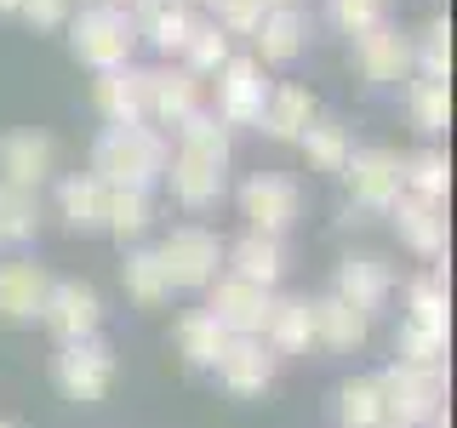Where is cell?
I'll use <instances>...</instances> for the list:
<instances>
[{
  "instance_id": "cell-1",
  "label": "cell",
  "mask_w": 457,
  "mask_h": 428,
  "mask_svg": "<svg viewBox=\"0 0 457 428\" xmlns=\"http://www.w3.org/2000/svg\"><path fill=\"white\" fill-rule=\"evenodd\" d=\"M166 160H171V149L154 126H109L92 143V177L104 189H143L149 194L166 177Z\"/></svg>"
},
{
  "instance_id": "cell-2",
  "label": "cell",
  "mask_w": 457,
  "mask_h": 428,
  "mask_svg": "<svg viewBox=\"0 0 457 428\" xmlns=\"http://www.w3.org/2000/svg\"><path fill=\"white\" fill-rule=\"evenodd\" d=\"M137 46V23L126 6H86L75 23H69V52L80 57L86 69L109 75V69H126Z\"/></svg>"
},
{
  "instance_id": "cell-3",
  "label": "cell",
  "mask_w": 457,
  "mask_h": 428,
  "mask_svg": "<svg viewBox=\"0 0 457 428\" xmlns=\"http://www.w3.org/2000/svg\"><path fill=\"white\" fill-rule=\"evenodd\" d=\"M154 257H161L171 292H206V285L218 280V268H223V240L212 235V228H200V223H183L154 246Z\"/></svg>"
},
{
  "instance_id": "cell-4",
  "label": "cell",
  "mask_w": 457,
  "mask_h": 428,
  "mask_svg": "<svg viewBox=\"0 0 457 428\" xmlns=\"http://www.w3.org/2000/svg\"><path fill=\"white\" fill-rule=\"evenodd\" d=\"M383 406H389V423H411L423 428L446 406V366H411V360H395L383 371Z\"/></svg>"
},
{
  "instance_id": "cell-5",
  "label": "cell",
  "mask_w": 457,
  "mask_h": 428,
  "mask_svg": "<svg viewBox=\"0 0 457 428\" xmlns=\"http://www.w3.org/2000/svg\"><path fill=\"white\" fill-rule=\"evenodd\" d=\"M52 377L57 389L69 399H80V406H92V399H104L114 389V349L104 337H80V342H63L52 360Z\"/></svg>"
},
{
  "instance_id": "cell-6",
  "label": "cell",
  "mask_w": 457,
  "mask_h": 428,
  "mask_svg": "<svg viewBox=\"0 0 457 428\" xmlns=\"http://www.w3.org/2000/svg\"><path fill=\"white\" fill-rule=\"evenodd\" d=\"M303 211V194H297L292 177H275V171H257V177L240 183V218H246L252 235H286Z\"/></svg>"
},
{
  "instance_id": "cell-7",
  "label": "cell",
  "mask_w": 457,
  "mask_h": 428,
  "mask_svg": "<svg viewBox=\"0 0 457 428\" xmlns=\"http://www.w3.org/2000/svg\"><path fill=\"white\" fill-rule=\"evenodd\" d=\"M269 309H275V292H269V285H252L240 275H218V280H212V309L206 314L223 325L228 337H263Z\"/></svg>"
},
{
  "instance_id": "cell-8",
  "label": "cell",
  "mask_w": 457,
  "mask_h": 428,
  "mask_svg": "<svg viewBox=\"0 0 457 428\" xmlns=\"http://www.w3.org/2000/svg\"><path fill=\"white\" fill-rule=\"evenodd\" d=\"M337 177H349V206L361 211H389L400 194H406V183H400V154L395 149H354L349 166L337 171Z\"/></svg>"
},
{
  "instance_id": "cell-9",
  "label": "cell",
  "mask_w": 457,
  "mask_h": 428,
  "mask_svg": "<svg viewBox=\"0 0 457 428\" xmlns=\"http://www.w3.org/2000/svg\"><path fill=\"white\" fill-rule=\"evenodd\" d=\"M40 320H46V332H52L57 342L97 337V325H104V297H97L86 280H52Z\"/></svg>"
},
{
  "instance_id": "cell-10",
  "label": "cell",
  "mask_w": 457,
  "mask_h": 428,
  "mask_svg": "<svg viewBox=\"0 0 457 428\" xmlns=\"http://www.w3.org/2000/svg\"><path fill=\"white\" fill-rule=\"evenodd\" d=\"M263 97H269V80H263V63L257 57H228L218 69V120L223 126H257L263 114Z\"/></svg>"
},
{
  "instance_id": "cell-11",
  "label": "cell",
  "mask_w": 457,
  "mask_h": 428,
  "mask_svg": "<svg viewBox=\"0 0 457 428\" xmlns=\"http://www.w3.org/2000/svg\"><path fill=\"white\" fill-rule=\"evenodd\" d=\"M92 103L109 126H149V69H109L92 86Z\"/></svg>"
},
{
  "instance_id": "cell-12",
  "label": "cell",
  "mask_w": 457,
  "mask_h": 428,
  "mask_svg": "<svg viewBox=\"0 0 457 428\" xmlns=\"http://www.w3.org/2000/svg\"><path fill=\"white\" fill-rule=\"evenodd\" d=\"M354 69H361L371 86L406 80L411 75V35H400V29H389V23L354 35Z\"/></svg>"
},
{
  "instance_id": "cell-13",
  "label": "cell",
  "mask_w": 457,
  "mask_h": 428,
  "mask_svg": "<svg viewBox=\"0 0 457 428\" xmlns=\"http://www.w3.org/2000/svg\"><path fill=\"white\" fill-rule=\"evenodd\" d=\"M57 171V143L46 132H6L0 137V183H18V189H35Z\"/></svg>"
},
{
  "instance_id": "cell-14",
  "label": "cell",
  "mask_w": 457,
  "mask_h": 428,
  "mask_svg": "<svg viewBox=\"0 0 457 428\" xmlns=\"http://www.w3.org/2000/svg\"><path fill=\"white\" fill-rule=\"evenodd\" d=\"M389 292H395V268L383 263L378 251H349V257L337 263V292H332V297H343L349 309L371 314V309L389 303Z\"/></svg>"
},
{
  "instance_id": "cell-15",
  "label": "cell",
  "mask_w": 457,
  "mask_h": 428,
  "mask_svg": "<svg viewBox=\"0 0 457 428\" xmlns=\"http://www.w3.org/2000/svg\"><path fill=\"white\" fill-rule=\"evenodd\" d=\"M212 371H218V383H223L228 394L252 399V394H263V389H269V377H275V354H269V342H263V337H228L223 360L212 366Z\"/></svg>"
},
{
  "instance_id": "cell-16",
  "label": "cell",
  "mask_w": 457,
  "mask_h": 428,
  "mask_svg": "<svg viewBox=\"0 0 457 428\" xmlns=\"http://www.w3.org/2000/svg\"><path fill=\"white\" fill-rule=\"evenodd\" d=\"M200 109V75H189L183 63L149 69V120L154 126H183Z\"/></svg>"
},
{
  "instance_id": "cell-17",
  "label": "cell",
  "mask_w": 457,
  "mask_h": 428,
  "mask_svg": "<svg viewBox=\"0 0 457 428\" xmlns=\"http://www.w3.org/2000/svg\"><path fill=\"white\" fill-rule=\"evenodd\" d=\"M46 292H52V275L40 263H0V320H40L46 309Z\"/></svg>"
},
{
  "instance_id": "cell-18",
  "label": "cell",
  "mask_w": 457,
  "mask_h": 428,
  "mask_svg": "<svg viewBox=\"0 0 457 428\" xmlns=\"http://www.w3.org/2000/svg\"><path fill=\"white\" fill-rule=\"evenodd\" d=\"M395 228L418 257H446V211L440 200H418V194H400L395 200Z\"/></svg>"
},
{
  "instance_id": "cell-19",
  "label": "cell",
  "mask_w": 457,
  "mask_h": 428,
  "mask_svg": "<svg viewBox=\"0 0 457 428\" xmlns=\"http://www.w3.org/2000/svg\"><path fill=\"white\" fill-rule=\"evenodd\" d=\"M314 120H320V114H314V97L303 86H269L263 114H257V132H269L275 143H297Z\"/></svg>"
},
{
  "instance_id": "cell-20",
  "label": "cell",
  "mask_w": 457,
  "mask_h": 428,
  "mask_svg": "<svg viewBox=\"0 0 457 428\" xmlns=\"http://www.w3.org/2000/svg\"><path fill=\"white\" fill-rule=\"evenodd\" d=\"M161 183H171V200L189 206V211H206V206H218V200H223V166L195 160V154H171Z\"/></svg>"
},
{
  "instance_id": "cell-21",
  "label": "cell",
  "mask_w": 457,
  "mask_h": 428,
  "mask_svg": "<svg viewBox=\"0 0 457 428\" xmlns=\"http://www.w3.org/2000/svg\"><path fill=\"white\" fill-rule=\"evenodd\" d=\"M252 40H257V63H292L309 46V18L297 6H269L263 23L252 29Z\"/></svg>"
},
{
  "instance_id": "cell-22",
  "label": "cell",
  "mask_w": 457,
  "mask_h": 428,
  "mask_svg": "<svg viewBox=\"0 0 457 428\" xmlns=\"http://www.w3.org/2000/svg\"><path fill=\"white\" fill-rule=\"evenodd\" d=\"M263 342L269 354H309L314 349V303L309 297H286V303L269 309V325H263Z\"/></svg>"
},
{
  "instance_id": "cell-23",
  "label": "cell",
  "mask_w": 457,
  "mask_h": 428,
  "mask_svg": "<svg viewBox=\"0 0 457 428\" xmlns=\"http://www.w3.org/2000/svg\"><path fill=\"white\" fill-rule=\"evenodd\" d=\"M104 211H109V189L92 177V171H75V177H63V189H57V218L75 228V235H92V228H104Z\"/></svg>"
},
{
  "instance_id": "cell-24",
  "label": "cell",
  "mask_w": 457,
  "mask_h": 428,
  "mask_svg": "<svg viewBox=\"0 0 457 428\" xmlns=\"http://www.w3.org/2000/svg\"><path fill=\"white\" fill-rule=\"evenodd\" d=\"M223 257H228V275H240V280H252V285H269V292H275V280H280V268H286L280 240L275 235H252V228Z\"/></svg>"
},
{
  "instance_id": "cell-25",
  "label": "cell",
  "mask_w": 457,
  "mask_h": 428,
  "mask_svg": "<svg viewBox=\"0 0 457 428\" xmlns=\"http://www.w3.org/2000/svg\"><path fill=\"white\" fill-rule=\"evenodd\" d=\"M366 332H371V314L349 309L343 297H320V303H314V342H320V349L349 354V349L366 342Z\"/></svg>"
},
{
  "instance_id": "cell-26",
  "label": "cell",
  "mask_w": 457,
  "mask_h": 428,
  "mask_svg": "<svg viewBox=\"0 0 457 428\" xmlns=\"http://www.w3.org/2000/svg\"><path fill=\"white\" fill-rule=\"evenodd\" d=\"M120 285H126V297H132V303H143V309H161L166 297H171V280H166V268H161V257H154V246H132V251H126Z\"/></svg>"
},
{
  "instance_id": "cell-27",
  "label": "cell",
  "mask_w": 457,
  "mask_h": 428,
  "mask_svg": "<svg viewBox=\"0 0 457 428\" xmlns=\"http://www.w3.org/2000/svg\"><path fill=\"white\" fill-rule=\"evenodd\" d=\"M132 23H137V40H149L161 57H178L183 40H189V29H195V12H189V0H171V6H154Z\"/></svg>"
},
{
  "instance_id": "cell-28",
  "label": "cell",
  "mask_w": 457,
  "mask_h": 428,
  "mask_svg": "<svg viewBox=\"0 0 457 428\" xmlns=\"http://www.w3.org/2000/svg\"><path fill=\"white\" fill-rule=\"evenodd\" d=\"M223 349H228V332L212 320L206 309H195V314H183V320H178V354H183L189 366L212 371V366L223 360Z\"/></svg>"
},
{
  "instance_id": "cell-29",
  "label": "cell",
  "mask_w": 457,
  "mask_h": 428,
  "mask_svg": "<svg viewBox=\"0 0 457 428\" xmlns=\"http://www.w3.org/2000/svg\"><path fill=\"white\" fill-rule=\"evenodd\" d=\"M178 154H195V160L228 166V126L212 109H195L189 120L178 126Z\"/></svg>"
},
{
  "instance_id": "cell-30",
  "label": "cell",
  "mask_w": 457,
  "mask_h": 428,
  "mask_svg": "<svg viewBox=\"0 0 457 428\" xmlns=\"http://www.w3.org/2000/svg\"><path fill=\"white\" fill-rule=\"evenodd\" d=\"M337 423L343 428H383L389 406H383V383L378 377H354L337 389Z\"/></svg>"
},
{
  "instance_id": "cell-31",
  "label": "cell",
  "mask_w": 457,
  "mask_h": 428,
  "mask_svg": "<svg viewBox=\"0 0 457 428\" xmlns=\"http://www.w3.org/2000/svg\"><path fill=\"white\" fill-rule=\"evenodd\" d=\"M40 228V194L18 189V183H0V246H23Z\"/></svg>"
},
{
  "instance_id": "cell-32",
  "label": "cell",
  "mask_w": 457,
  "mask_h": 428,
  "mask_svg": "<svg viewBox=\"0 0 457 428\" xmlns=\"http://www.w3.org/2000/svg\"><path fill=\"white\" fill-rule=\"evenodd\" d=\"M400 183H406V194H418V200H440V206H446V183H452L446 154H440V149H418V154H406V160H400Z\"/></svg>"
},
{
  "instance_id": "cell-33",
  "label": "cell",
  "mask_w": 457,
  "mask_h": 428,
  "mask_svg": "<svg viewBox=\"0 0 457 428\" xmlns=\"http://www.w3.org/2000/svg\"><path fill=\"white\" fill-rule=\"evenodd\" d=\"M154 223V200L143 189H109V211H104V228L114 240H137L143 228Z\"/></svg>"
},
{
  "instance_id": "cell-34",
  "label": "cell",
  "mask_w": 457,
  "mask_h": 428,
  "mask_svg": "<svg viewBox=\"0 0 457 428\" xmlns=\"http://www.w3.org/2000/svg\"><path fill=\"white\" fill-rule=\"evenodd\" d=\"M406 109H411V126L418 132H446V120H452V97H446V80H411L406 86Z\"/></svg>"
},
{
  "instance_id": "cell-35",
  "label": "cell",
  "mask_w": 457,
  "mask_h": 428,
  "mask_svg": "<svg viewBox=\"0 0 457 428\" xmlns=\"http://www.w3.org/2000/svg\"><path fill=\"white\" fill-rule=\"evenodd\" d=\"M297 143H303V154H309L314 171H343V166H349V154H354V143H349V132H343L337 120H314Z\"/></svg>"
},
{
  "instance_id": "cell-36",
  "label": "cell",
  "mask_w": 457,
  "mask_h": 428,
  "mask_svg": "<svg viewBox=\"0 0 457 428\" xmlns=\"http://www.w3.org/2000/svg\"><path fill=\"white\" fill-rule=\"evenodd\" d=\"M183 69H189V75H218V69L228 63V35L218 23H200L195 18V29H189V40H183Z\"/></svg>"
},
{
  "instance_id": "cell-37",
  "label": "cell",
  "mask_w": 457,
  "mask_h": 428,
  "mask_svg": "<svg viewBox=\"0 0 457 428\" xmlns=\"http://www.w3.org/2000/svg\"><path fill=\"white\" fill-rule=\"evenodd\" d=\"M411 69H418L423 80H446V69H452V29H446V18L423 23V35L411 40Z\"/></svg>"
},
{
  "instance_id": "cell-38",
  "label": "cell",
  "mask_w": 457,
  "mask_h": 428,
  "mask_svg": "<svg viewBox=\"0 0 457 428\" xmlns=\"http://www.w3.org/2000/svg\"><path fill=\"white\" fill-rule=\"evenodd\" d=\"M395 349H400V360H411V366H440V360H446V325L400 320Z\"/></svg>"
},
{
  "instance_id": "cell-39",
  "label": "cell",
  "mask_w": 457,
  "mask_h": 428,
  "mask_svg": "<svg viewBox=\"0 0 457 428\" xmlns=\"http://www.w3.org/2000/svg\"><path fill=\"white\" fill-rule=\"evenodd\" d=\"M406 320L423 325H446V280L440 275H418L406 285Z\"/></svg>"
},
{
  "instance_id": "cell-40",
  "label": "cell",
  "mask_w": 457,
  "mask_h": 428,
  "mask_svg": "<svg viewBox=\"0 0 457 428\" xmlns=\"http://www.w3.org/2000/svg\"><path fill=\"white\" fill-rule=\"evenodd\" d=\"M326 12H332V23L343 35H366V29H378L389 18V0H326Z\"/></svg>"
},
{
  "instance_id": "cell-41",
  "label": "cell",
  "mask_w": 457,
  "mask_h": 428,
  "mask_svg": "<svg viewBox=\"0 0 457 428\" xmlns=\"http://www.w3.org/2000/svg\"><path fill=\"white\" fill-rule=\"evenodd\" d=\"M263 0H218V29L223 35H252L257 23H263Z\"/></svg>"
},
{
  "instance_id": "cell-42",
  "label": "cell",
  "mask_w": 457,
  "mask_h": 428,
  "mask_svg": "<svg viewBox=\"0 0 457 428\" xmlns=\"http://www.w3.org/2000/svg\"><path fill=\"white\" fill-rule=\"evenodd\" d=\"M18 18H23L29 29H63V23H69V0H23Z\"/></svg>"
},
{
  "instance_id": "cell-43",
  "label": "cell",
  "mask_w": 457,
  "mask_h": 428,
  "mask_svg": "<svg viewBox=\"0 0 457 428\" xmlns=\"http://www.w3.org/2000/svg\"><path fill=\"white\" fill-rule=\"evenodd\" d=\"M126 12H132V18H143V12H154V6H171V0H120Z\"/></svg>"
},
{
  "instance_id": "cell-44",
  "label": "cell",
  "mask_w": 457,
  "mask_h": 428,
  "mask_svg": "<svg viewBox=\"0 0 457 428\" xmlns=\"http://www.w3.org/2000/svg\"><path fill=\"white\" fill-rule=\"evenodd\" d=\"M18 6H23V0H0V12H12V18H18Z\"/></svg>"
},
{
  "instance_id": "cell-45",
  "label": "cell",
  "mask_w": 457,
  "mask_h": 428,
  "mask_svg": "<svg viewBox=\"0 0 457 428\" xmlns=\"http://www.w3.org/2000/svg\"><path fill=\"white\" fill-rule=\"evenodd\" d=\"M263 6H292V0H263Z\"/></svg>"
},
{
  "instance_id": "cell-46",
  "label": "cell",
  "mask_w": 457,
  "mask_h": 428,
  "mask_svg": "<svg viewBox=\"0 0 457 428\" xmlns=\"http://www.w3.org/2000/svg\"><path fill=\"white\" fill-rule=\"evenodd\" d=\"M92 6H120V0H92Z\"/></svg>"
},
{
  "instance_id": "cell-47",
  "label": "cell",
  "mask_w": 457,
  "mask_h": 428,
  "mask_svg": "<svg viewBox=\"0 0 457 428\" xmlns=\"http://www.w3.org/2000/svg\"><path fill=\"white\" fill-rule=\"evenodd\" d=\"M383 428H411V423H383Z\"/></svg>"
},
{
  "instance_id": "cell-48",
  "label": "cell",
  "mask_w": 457,
  "mask_h": 428,
  "mask_svg": "<svg viewBox=\"0 0 457 428\" xmlns=\"http://www.w3.org/2000/svg\"><path fill=\"white\" fill-rule=\"evenodd\" d=\"M0 428H18V423H6V417H0Z\"/></svg>"
},
{
  "instance_id": "cell-49",
  "label": "cell",
  "mask_w": 457,
  "mask_h": 428,
  "mask_svg": "<svg viewBox=\"0 0 457 428\" xmlns=\"http://www.w3.org/2000/svg\"><path fill=\"white\" fill-rule=\"evenodd\" d=\"M200 6H218V0H200Z\"/></svg>"
}]
</instances>
